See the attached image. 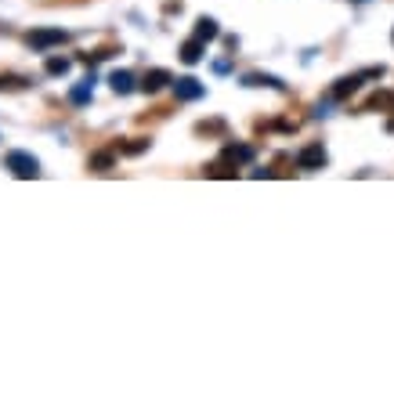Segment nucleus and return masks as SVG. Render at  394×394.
Listing matches in <instances>:
<instances>
[{
	"label": "nucleus",
	"mask_w": 394,
	"mask_h": 394,
	"mask_svg": "<svg viewBox=\"0 0 394 394\" xmlns=\"http://www.w3.org/2000/svg\"><path fill=\"white\" fill-rule=\"evenodd\" d=\"M384 76V66H372V69H362V73H351V76H340L337 84H333V91H329V98L333 101H344V98H351L355 94L365 80H380Z\"/></svg>",
	"instance_id": "nucleus-1"
},
{
	"label": "nucleus",
	"mask_w": 394,
	"mask_h": 394,
	"mask_svg": "<svg viewBox=\"0 0 394 394\" xmlns=\"http://www.w3.org/2000/svg\"><path fill=\"white\" fill-rule=\"evenodd\" d=\"M4 167H8L15 177H22V181L40 177V159H36L33 152H22V149H11V152L4 156Z\"/></svg>",
	"instance_id": "nucleus-2"
},
{
	"label": "nucleus",
	"mask_w": 394,
	"mask_h": 394,
	"mask_svg": "<svg viewBox=\"0 0 394 394\" xmlns=\"http://www.w3.org/2000/svg\"><path fill=\"white\" fill-rule=\"evenodd\" d=\"M66 40H69L66 29H51V26H40V29H29V33H26V44H29L33 51H51V48H58V44H66Z\"/></svg>",
	"instance_id": "nucleus-3"
},
{
	"label": "nucleus",
	"mask_w": 394,
	"mask_h": 394,
	"mask_svg": "<svg viewBox=\"0 0 394 394\" xmlns=\"http://www.w3.org/2000/svg\"><path fill=\"white\" fill-rule=\"evenodd\" d=\"M326 163H329V156L322 149V141H311V145H304V149L297 152V167L300 170H322Z\"/></svg>",
	"instance_id": "nucleus-4"
},
{
	"label": "nucleus",
	"mask_w": 394,
	"mask_h": 394,
	"mask_svg": "<svg viewBox=\"0 0 394 394\" xmlns=\"http://www.w3.org/2000/svg\"><path fill=\"white\" fill-rule=\"evenodd\" d=\"M174 94H177V101H199L206 94V87L196 76H181V80H174Z\"/></svg>",
	"instance_id": "nucleus-5"
},
{
	"label": "nucleus",
	"mask_w": 394,
	"mask_h": 394,
	"mask_svg": "<svg viewBox=\"0 0 394 394\" xmlns=\"http://www.w3.org/2000/svg\"><path fill=\"white\" fill-rule=\"evenodd\" d=\"M167 84H174V76H170V69H149L141 76V91L145 94H156V91H163Z\"/></svg>",
	"instance_id": "nucleus-6"
},
{
	"label": "nucleus",
	"mask_w": 394,
	"mask_h": 394,
	"mask_svg": "<svg viewBox=\"0 0 394 394\" xmlns=\"http://www.w3.org/2000/svg\"><path fill=\"white\" fill-rule=\"evenodd\" d=\"M177 54H181V61H184V66H196V61H203V54H206V40H199V36L184 40Z\"/></svg>",
	"instance_id": "nucleus-7"
},
{
	"label": "nucleus",
	"mask_w": 394,
	"mask_h": 394,
	"mask_svg": "<svg viewBox=\"0 0 394 394\" xmlns=\"http://www.w3.org/2000/svg\"><path fill=\"white\" fill-rule=\"evenodd\" d=\"M242 84L246 87H272V91H286V84L279 76H272V73H246L242 76Z\"/></svg>",
	"instance_id": "nucleus-8"
},
{
	"label": "nucleus",
	"mask_w": 394,
	"mask_h": 394,
	"mask_svg": "<svg viewBox=\"0 0 394 394\" xmlns=\"http://www.w3.org/2000/svg\"><path fill=\"white\" fill-rule=\"evenodd\" d=\"M196 36H199V40H206V44H210V40H217V36H221L217 18H210V15H199V18H196Z\"/></svg>",
	"instance_id": "nucleus-9"
},
{
	"label": "nucleus",
	"mask_w": 394,
	"mask_h": 394,
	"mask_svg": "<svg viewBox=\"0 0 394 394\" xmlns=\"http://www.w3.org/2000/svg\"><path fill=\"white\" fill-rule=\"evenodd\" d=\"M109 87H112L116 94H131V91H134V73H131V69H116V73L109 76Z\"/></svg>",
	"instance_id": "nucleus-10"
},
{
	"label": "nucleus",
	"mask_w": 394,
	"mask_h": 394,
	"mask_svg": "<svg viewBox=\"0 0 394 394\" xmlns=\"http://www.w3.org/2000/svg\"><path fill=\"white\" fill-rule=\"evenodd\" d=\"M394 112V91H377L369 101H365V112Z\"/></svg>",
	"instance_id": "nucleus-11"
},
{
	"label": "nucleus",
	"mask_w": 394,
	"mask_h": 394,
	"mask_svg": "<svg viewBox=\"0 0 394 394\" xmlns=\"http://www.w3.org/2000/svg\"><path fill=\"white\" fill-rule=\"evenodd\" d=\"M112 163H116V149H105V152H94L87 159V167L91 170H112Z\"/></svg>",
	"instance_id": "nucleus-12"
},
{
	"label": "nucleus",
	"mask_w": 394,
	"mask_h": 394,
	"mask_svg": "<svg viewBox=\"0 0 394 394\" xmlns=\"http://www.w3.org/2000/svg\"><path fill=\"white\" fill-rule=\"evenodd\" d=\"M29 87V76H18V73H0V91H22Z\"/></svg>",
	"instance_id": "nucleus-13"
},
{
	"label": "nucleus",
	"mask_w": 394,
	"mask_h": 394,
	"mask_svg": "<svg viewBox=\"0 0 394 394\" xmlns=\"http://www.w3.org/2000/svg\"><path fill=\"white\" fill-rule=\"evenodd\" d=\"M149 145H152L149 138H131V141H123V145H116V149H119L123 156H141L145 149H149Z\"/></svg>",
	"instance_id": "nucleus-14"
},
{
	"label": "nucleus",
	"mask_w": 394,
	"mask_h": 394,
	"mask_svg": "<svg viewBox=\"0 0 394 394\" xmlns=\"http://www.w3.org/2000/svg\"><path fill=\"white\" fill-rule=\"evenodd\" d=\"M91 84H94V80H84V84H76V87L69 91V101H73V105H87V101H91Z\"/></svg>",
	"instance_id": "nucleus-15"
},
{
	"label": "nucleus",
	"mask_w": 394,
	"mask_h": 394,
	"mask_svg": "<svg viewBox=\"0 0 394 394\" xmlns=\"http://www.w3.org/2000/svg\"><path fill=\"white\" fill-rule=\"evenodd\" d=\"M44 69H48L51 76H66V73L73 69V61H69V58H48V61H44Z\"/></svg>",
	"instance_id": "nucleus-16"
},
{
	"label": "nucleus",
	"mask_w": 394,
	"mask_h": 394,
	"mask_svg": "<svg viewBox=\"0 0 394 394\" xmlns=\"http://www.w3.org/2000/svg\"><path fill=\"white\" fill-rule=\"evenodd\" d=\"M224 131V119H210V123H196V134H221Z\"/></svg>",
	"instance_id": "nucleus-17"
},
{
	"label": "nucleus",
	"mask_w": 394,
	"mask_h": 394,
	"mask_svg": "<svg viewBox=\"0 0 394 394\" xmlns=\"http://www.w3.org/2000/svg\"><path fill=\"white\" fill-rule=\"evenodd\" d=\"M163 11H167V15H174V11H181V0H167V4H163Z\"/></svg>",
	"instance_id": "nucleus-18"
},
{
	"label": "nucleus",
	"mask_w": 394,
	"mask_h": 394,
	"mask_svg": "<svg viewBox=\"0 0 394 394\" xmlns=\"http://www.w3.org/2000/svg\"><path fill=\"white\" fill-rule=\"evenodd\" d=\"M387 131L394 134V112H391V119H387Z\"/></svg>",
	"instance_id": "nucleus-19"
},
{
	"label": "nucleus",
	"mask_w": 394,
	"mask_h": 394,
	"mask_svg": "<svg viewBox=\"0 0 394 394\" xmlns=\"http://www.w3.org/2000/svg\"><path fill=\"white\" fill-rule=\"evenodd\" d=\"M391 40H394V33H391Z\"/></svg>",
	"instance_id": "nucleus-20"
}]
</instances>
